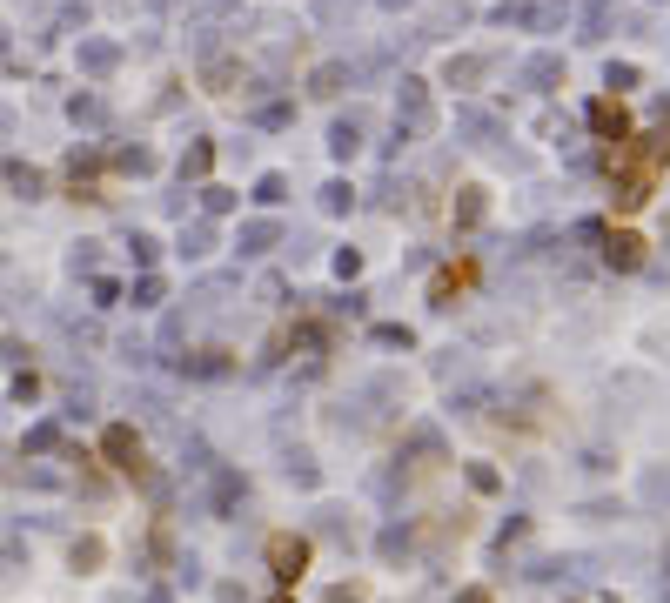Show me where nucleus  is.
<instances>
[{"instance_id":"obj_1","label":"nucleus","mask_w":670,"mask_h":603,"mask_svg":"<svg viewBox=\"0 0 670 603\" xmlns=\"http://www.w3.org/2000/svg\"><path fill=\"white\" fill-rule=\"evenodd\" d=\"M624 175H617V208H644L650 201V181H657V168H664L670 161V134H644V141H637V148H624Z\"/></svg>"},{"instance_id":"obj_2","label":"nucleus","mask_w":670,"mask_h":603,"mask_svg":"<svg viewBox=\"0 0 670 603\" xmlns=\"http://www.w3.org/2000/svg\"><path fill=\"white\" fill-rule=\"evenodd\" d=\"M309 536H295V530H282V536H268V570H275V583H295L302 570H309Z\"/></svg>"},{"instance_id":"obj_3","label":"nucleus","mask_w":670,"mask_h":603,"mask_svg":"<svg viewBox=\"0 0 670 603\" xmlns=\"http://www.w3.org/2000/svg\"><path fill=\"white\" fill-rule=\"evenodd\" d=\"M563 21V0H503V7H496V27H536V34H543V27H557Z\"/></svg>"},{"instance_id":"obj_4","label":"nucleus","mask_w":670,"mask_h":603,"mask_svg":"<svg viewBox=\"0 0 670 603\" xmlns=\"http://www.w3.org/2000/svg\"><path fill=\"white\" fill-rule=\"evenodd\" d=\"M101 456H108L121 476H141V463H148V456H141V436H134L128 423H108V429H101Z\"/></svg>"},{"instance_id":"obj_5","label":"nucleus","mask_w":670,"mask_h":603,"mask_svg":"<svg viewBox=\"0 0 670 603\" xmlns=\"http://www.w3.org/2000/svg\"><path fill=\"white\" fill-rule=\"evenodd\" d=\"M429 121H436V108H429V81L402 74V88H396V128H429Z\"/></svg>"},{"instance_id":"obj_6","label":"nucleus","mask_w":670,"mask_h":603,"mask_svg":"<svg viewBox=\"0 0 670 603\" xmlns=\"http://www.w3.org/2000/svg\"><path fill=\"white\" fill-rule=\"evenodd\" d=\"M362 134H369V114H362V108H349V114H342V121L329 128V148H335L342 161H349V155L362 148Z\"/></svg>"},{"instance_id":"obj_7","label":"nucleus","mask_w":670,"mask_h":603,"mask_svg":"<svg viewBox=\"0 0 670 603\" xmlns=\"http://www.w3.org/2000/svg\"><path fill=\"white\" fill-rule=\"evenodd\" d=\"M523 81H530L536 94L563 88V54H530V61H523Z\"/></svg>"},{"instance_id":"obj_8","label":"nucleus","mask_w":670,"mask_h":603,"mask_svg":"<svg viewBox=\"0 0 670 603\" xmlns=\"http://www.w3.org/2000/svg\"><path fill=\"white\" fill-rule=\"evenodd\" d=\"M590 128H597L603 141H624V134H630V114L617 108V101H590Z\"/></svg>"},{"instance_id":"obj_9","label":"nucleus","mask_w":670,"mask_h":603,"mask_svg":"<svg viewBox=\"0 0 670 603\" xmlns=\"http://www.w3.org/2000/svg\"><path fill=\"white\" fill-rule=\"evenodd\" d=\"M483 74H490V61H483V54H449V67H443L449 88H476Z\"/></svg>"},{"instance_id":"obj_10","label":"nucleus","mask_w":670,"mask_h":603,"mask_svg":"<svg viewBox=\"0 0 670 603\" xmlns=\"http://www.w3.org/2000/svg\"><path fill=\"white\" fill-rule=\"evenodd\" d=\"M603 262L610 268H644V242H637V235H603Z\"/></svg>"},{"instance_id":"obj_11","label":"nucleus","mask_w":670,"mask_h":603,"mask_svg":"<svg viewBox=\"0 0 670 603\" xmlns=\"http://www.w3.org/2000/svg\"><path fill=\"white\" fill-rule=\"evenodd\" d=\"M456 128H463L476 148H490L496 134H503V128H496V114H483V108H456Z\"/></svg>"},{"instance_id":"obj_12","label":"nucleus","mask_w":670,"mask_h":603,"mask_svg":"<svg viewBox=\"0 0 670 603\" xmlns=\"http://www.w3.org/2000/svg\"><path fill=\"white\" fill-rule=\"evenodd\" d=\"M275 242H282V228H275V222H242V235H235L242 255H268Z\"/></svg>"},{"instance_id":"obj_13","label":"nucleus","mask_w":670,"mask_h":603,"mask_svg":"<svg viewBox=\"0 0 670 603\" xmlns=\"http://www.w3.org/2000/svg\"><path fill=\"white\" fill-rule=\"evenodd\" d=\"M342 81H349V61H322L309 74V94H322V101H329V94H342Z\"/></svg>"},{"instance_id":"obj_14","label":"nucleus","mask_w":670,"mask_h":603,"mask_svg":"<svg viewBox=\"0 0 670 603\" xmlns=\"http://www.w3.org/2000/svg\"><path fill=\"white\" fill-rule=\"evenodd\" d=\"M101 557H108V543H101V536H81V543L67 550V563H74L81 577H88V570H101Z\"/></svg>"},{"instance_id":"obj_15","label":"nucleus","mask_w":670,"mask_h":603,"mask_svg":"<svg viewBox=\"0 0 670 603\" xmlns=\"http://www.w3.org/2000/svg\"><path fill=\"white\" fill-rule=\"evenodd\" d=\"M483 222V188H456V228Z\"/></svg>"},{"instance_id":"obj_16","label":"nucleus","mask_w":670,"mask_h":603,"mask_svg":"<svg viewBox=\"0 0 670 603\" xmlns=\"http://www.w3.org/2000/svg\"><path fill=\"white\" fill-rule=\"evenodd\" d=\"M208 248H215V228H208V222L181 228V255H188V262H201V255H208Z\"/></svg>"},{"instance_id":"obj_17","label":"nucleus","mask_w":670,"mask_h":603,"mask_svg":"<svg viewBox=\"0 0 670 603\" xmlns=\"http://www.w3.org/2000/svg\"><path fill=\"white\" fill-rule=\"evenodd\" d=\"M255 201H262V208H282V201H289V175H262L255 181Z\"/></svg>"},{"instance_id":"obj_18","label":"nucleus","mask_w":670,"mask_h":603,"mask_svg":"<svg viewBox=\"0 0 670 603\" xmlns=\"http://www.w3.org/2000/svg\"><path fill=\"white\" fill-rule=\"evenodd\" d=\"M114 61H121V54H114L108 41H88V47H81V67H88V74H108Z\"/></svg>"},{"instance_id":"obj_19","label":"nucleus","mask_w":670,"mask_h":603,"mask_svg":"<svg viewBox=\"0 0 670 603\" xmlns=\"http://www.w3.org/2000/svg\"><path fill=\"white\" fill-rule=\"evenodd\" d=\"M322 208H329V215H349V208H356V188H349V181H329V188H322Z\"/></svg>"},{"instance_id":"obj_20","label":"nucleus","mask_w":670,"mask_h":603,"mask_svg":"<svg viewBox=\"0 0 670 603\" xmlns=\"http://www.w3.org/2000/svg\"><path fill=\"white\" fill-rule=\"evenodd\" d=\"M315 21L335 27V21H356V0H315Z\"/></svg>"},{"instance_id":"obj_21","label":"nucleus","mask_w":670,"mask_h":603,"mask_svg":"<svg viewBox=\"0 0 670 603\" xmlns=\"http://www.w3.org/2000/svg\"><path fill=\"white\" fill-rule=\"evenodd\" d=\"M208 168H215V148H208V141H195V148L181 155V175H208Z\"/></svg>"},{"instance_id":"obj_22","label":"nucleus","mask_w":670,"mask_h":603,"mask_svg":"<svg viewBox=\"0 0 670 603\" xmlns=\"http://www.w3.org/2000/svg\"><path fill=\"white\" fill-rule=\"evenodd\" d=\"M469 490H476V496H496V490H503V476H496L490 463H469Z\"/></svg>"},{"instance_id":"obj_23","label":"nucleus","mask_w":670,"mask_h":603,"mask_svg":"<svg viewBox=\"0 0 670 603\" xmlns=\"http://www.w3.org/2000/svg\"><path fill=\"white\" fill-rule=\"evenodd\" d=\"M255 121H262V128H289L295 108H289V101H262V108H255Z\"/></svg>"},{"instance_id":"obj_24","label":"nucleus","mask_w":670,"mask_h":603,"mask_svg":"<svg viewBox=\"0 0 670 603\" xmlns=\"http://www.w3.org/2000/svg\"><path fill=\"white\" fill-rule=\"evenodd\" d=\"M463 21H469V7H463V0H449V7H436V21H429V27L449 34V27H463Z\"/></svg>"},{"instance_id":"obj_25","label":"nucleus","mask_w":670,"mask_h":603,"mask_svg":"<svg viewBox=\"0 0 670 603\" xmlns=\"http://www.w3.org/2000/svg\"><path fill=\"white\" fill-rule=\"evenodd\" d=\"M201 208H208V215H228L235 195H228V188H201Z\"/></svg>"},{"instance_id":"obj_26","label":"nucleus","mask_w":670,"mask_h":603,"mask_svg":"<svg viewBox=\"0 0 670 603\" xmlns=\"http://www.w3.org/2000/svg\"><path fill=\"white\" fill-rule=\"evenodd\" d=\"M322 603H369V590H362V583H335Z\"/></svg>"},{"instance_id":"obj_27","label":"nucleus","mask_w":670,"mask_h":603,"mask_svg":"<svg viewBox=\"0 0 670 603\" xmlns=\"http://www.w3.org/2000/svg\"><path fill=\"white\" fill-rule=\"evenodd\" d=\"M603 81H610V88L624 94V88H637V67H630V61H624V67H610V74H603Z\"/></svg>"},{"instance_id":"obj_28","label":"nucleus","mask_w":670,"mask_h":603,"mask_svg":"<svg viewBox=\"0 0 670 603\" xmlns=\"http://www.w3.org/2000/svg\"><path fill=\"white\" fill-rule=\"evenodd\" d=\"M134 295H141V302H134V309H155V302H161V295H168V289H161L155 275H148V282H141V289H134Z\"/></svg>"},{"instance_id":"obj_29","label":"nucleus","mask_w":670,"mask_h":603,"mask_svg":"<svg viewBox=\"0 0 670 603\" xmlns=\"http://www.w3.org/2000/svg\"><path fill=\"white\" fill-rule=\"evenodd\" d=\"M376 342H389V349H409V329H396V322H382Z\"/></svg>"},{"instance_id":"obj_30","label":"nucleus","mask_w":670,"mask_h":603,"mask_svg":"<svg viewBox=\"0 0 670 603\" xmlns=\"http://www.w3.org/2000/svg\"><path fill=\"white\" fill-rule=\"evenodd\" d=\"M456 603H496L490 590H456Z\"/></svg>"},{"instance_id":"obj_31","label":"nucleus","mask_w":670,"mask_h":603,"mask_svg":"<svg viewBox=\"0 0 670 603\" xmlns=\"http://www.w3.org/2000/svg\"><path fill=\"white\" fill-rule=\"evenodd\" d=\"M201 7H215V14H222V7H235V0H201Z\"/></svg>"},{"instance_id":"obj_32","label":"nucleus","mask_w":670,"mask_h":603,"mask_svg":"<svg viewBox=\"0 0 670 603\" xmlns=\"http://www.w3.org/2000/svg\"><path fill=\"white\" fill-rule=\"evenodd\" d=\"M382 7H409V0H382Z\"/></svg>"},{"instance_id":"obj_33","label":"nucleus","mask_w":670,"mask_h":603,"mask_svg":"<svg viewBox=\"0 0 670 603\" xmlns=\"http://www.w3.org/2000/svg\"><path fill=\"white\" fill-rule=\"evenodd\" d=\"M268 603H295V597H268Z\"/></svg>"}]
</instances>
